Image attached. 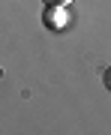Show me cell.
Listing matches in <instances>:
<instances>
[{
  "label": "cell",
  "mask_w": 111,
  "mask_h": 135,
  "mask_svg": "<svg viewBox=\"0 0 111 135\" xmlns=\"http://www.w3.org/2000/svg\"><path fill=\"white\" fill-rule=\"evenodd\" d=\"M102 84H105V90H111V66L102 72Z\"/></svg>",
  "instance_id": "3957f363"
},
{
  "label": "cell",
  "mask_w": 111,
  "mask_h": 135,
  "mask_svg": "<svg viewBox=\"0 0 111 135\" xmlns=\"http://www.w3.org/2000/svg\"><path fill=\"white\" fill-rule=\"evenodd\" d=\"M60 15H51V12H45V24H51V27H60Z\"/></svg>",
  "instance_id": "7a4b0ae2"
},
{
  "label": "cell",
  "mask_w": 111,
  "mask_h": 135,
  "mask_svg": "<svg viewBox=\"0 0 111 135\" xmlns=\"http://www.w3.org/2000/svg\"><path fill=\"white\" fill-rule=\"evenodd\" d=\"M45 6H48V9H63V6H69L72 3V0H42Z\"/></svg>",
  "instance_id": "6da1fadb"
}]
</instances>
